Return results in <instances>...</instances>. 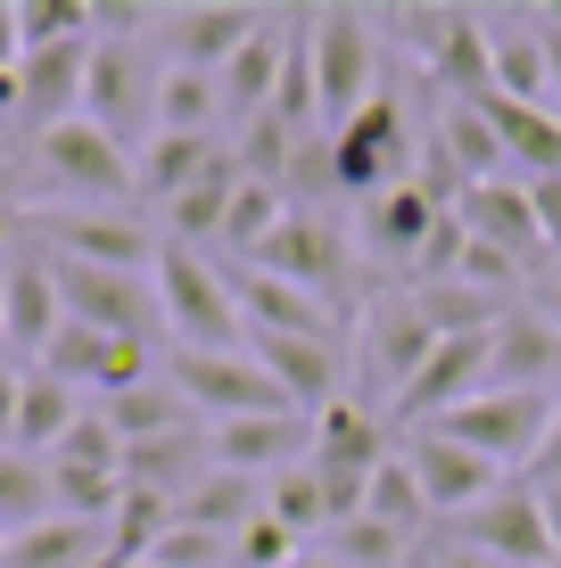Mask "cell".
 Here are the masks:
<instances>
[{"instance_id": "30", "label": "cell", "mask_w": 561, "mask_h": 568, "mask_svg": "<svg viewBox=\"0 0 561 568\" xmlns=\"http://www.w3.org/2000/svg\"><path fill=\"white\" fill-rule=\"evenodd\" d=\"M231 141H216V132H158L132 165H141V199H158V206H173L190 182H199L207 165H216Z\"/></svg>"}, {"instance_id": "52", "label": "cell", "mask_w": 561, "mask_h": 568, "mask_svg": "<svg viewBox=\"0 0 561 568\" xmlns=\"http://www.w3.org/2000/svg\"><path fill=\"white\" fill-rule=\"evenodd\" d=\"M537 313H545V322L561 329V272H545V281H537V297H529Z\"/></svg>"}, {"instance_id": "7", "label": "cell", "mask_w": 561, "mask_h": 568, "mask_svg": "<svg viewBox=\"0 0 561 568\" xmlns=\"http://www.w3.org/2000/svg\"><path fill=\"white\" fill-rule=\"evenodd\" d=\"M430 346H438V329L421 322L413 288H389V297H372V305H363V338H355V396L372 404L380 420H389V404L413 387V371L430 363Z\"/></svg>"}, {"instance_id": "15", "label": "cell", "mask_w": 561, "mask_h": 568, "mask_svg": "<svg viewBox=\"0 0 561 568\" xmlns=\"http://www.w3.org/2000/svg\"><path fill=\"white\" fill-rule=\"evenodd\" d=\"M454 544H471V552H488L504 568H561L537 486H504V495H488L471 519H454Z\"/></svg>"}, {"instance_id": "24", "label": "cell", "mask_w": 561, "mask_h": 568, "mask_svg": "<svg viewBox=\"0 0 561 568\" xmlns=\"http://www.w3.org/2000/svg\"><path fill=\"white\" fill-rule=\"evenodd\" d=\"M430 83L447 91V100H462V108L495 100V58H488V17L479 9H454L447 42H438V58H430Z\"/></svg>"}, {"instance_id": "44", "label": "cell", "mask_w": 561, "mask_h": 568, "mask_svg": "<svg viewBox=\"0 0 561 568\" xmlns=\"http://www.w3.org/2000/svg\"><path fill=\"white\" fill-rule=\"evenodd\" d=\"M298 552H305V544L289 536L281 519H248L240 536H231V568H289Z\"/></svg>"}, {"instance_id": "27", "label": "cell", "mask_w": 561, "mask_h": 568, "mask_svg": "<svg viewBox=\"0 0 561 568\" xmlns=\"http://www.w3.org/2000/svg\"><path fill=\"white\" fill-rule=\"evenodd\" d=\"M240 182H248V173H240V156L223 149L216 165H207L199 182H190L182 199L166 206V240H182V247H216V231H223L231 199H240Z\"/></svg>"}, {"instance_id": "45", "label": "cell", "mask_w": 561, "mask_h": 568, "mask_svg": "<svg viewBox=\"0 0 561 568\" xmlns=\"http://www.w3.org/2000/svg\"><path fill=\"white\" fill-rule=\"evenodd\" d=\"M389 26L404 33V50H413L421 74H430V58H438V42H447V26H454V9H389Z\"/></svg>"}, {"instance_id": "47", "label": "cell", "mask_w": 561, "mask_h": 568, "mask_svg": "<svg viewBox=\"0 0 561 568\" xmlns=\"http://www.w3.org/2000/svg\"><path fill=\"white\" fill-rule=\"evenodd\" d=\"M17 387H26V371H17L9 355H0V454L17 445Z\"/></svg>"}, {"instance_id": "48", "label": "cell", "mask_w": 561, "mask_h": 568, "mask_svg": "<svg viewBox=\"0 0 561 568\" xmlns=\"http://www.w3.org/2000/svg\"><path fill=\"white\" fill-rule=\"evenodd\" d=\"M561 478V404H553V428H545V445H537V462H529V486H553Z\"/></svg>"}, {"instance_id": "32", "label": "cell", "mask_w": 561, "mask_h": 568, "mask_svg": "<svg viewBox=\"0 0 561 568\" xmlns=\"http://www.w3.org/2000/svg\"><path fill=\"white\" fill-rule=\"evenodd\" d=\"M100 413H108V428H116L124 445L173 437V428H199V413H190V404L173 396L166 379H149V387H124V396H100Z\"/></svg>"}, {"instance_id": "51", "label": "cell", "mask_w": 561, "mask_h": 568, "mask_svg": "<svg viewBox=\"0 0 561 568\" xmlns=\"http://www.w3.org/2000/svg\"><path fill=\"white\" fill-rule=\"evenodd\" d=\"M430 568H504V560H488V552H471V544H447V552H430Z\"/></svg>"}, {"instance_id": "10", "label": "cell", "mask_w": 561, "mask_h": 568, "mask_svg": "<svg viewBox=\"0 0 561 568\" xmlns=\"http://www.w3.org/2000/svg\"><path fill=\"white\" fill-rule=\"evenodd\" d=\"M421 428H438V437L471 445L479 462L512 469V462H537V445H545V428H553V396L545 387H488V396L454 404V413H438Z\"/></svg>"}, {"instance_id": "3", "label": "cell", "mask_w": 561, "mask_h": 568, "mask_svg": "<svg viewBox=\"0 0 561 568\" xmlns=\"http://www.w3.org/2000/svg\"><path fill=\"white\" fill-rule=\"evenodd\" d=\"M413 165V115H404L397 91H372L347 124L331 132V199H380V190L404 182Z\"/></svg>"}, {"instance_id": "12", "label": "cell", "mask_w": 561, "mask_h": 568, "mask_svg": "<svg viewBox=\"0 0 561 568\" xmlns=\"http://www.w3.org/2000/svg\"><path fill=\"white\" fill-rule=\"evenodd\" d=\"M257 272H273V281H289V288H305V297H322L339 313V288H347V231L331 223V214H305V206H289L281 214V231L248 256Z\"/></svg>"}, {"instance_id": "2", "label": "cell", "mask_w": 561, "mask_h": 568, "mask_svg": "<svg viewBox=\"0 0 561 568\" xmlns=\"http://www.w3.org/2000/svg\"><path fill=\"white\" fill-rule=\"evenodd\" d=\"M305 58H314L322 124H347L380 91V17L372 9H305Z\"/></svg>"}, {"instance_id": "16", "label": "cell", "mask_w": 561, "mask_h": 568, "mask_svg": "<svg viewBox=\"0 0 561 568\" xmlns=\"http://www.w3.org/2000/svg\"><path fill=\"white\" fill-rule=\"evenodd\" d=\"M257 26H264V9H240V0H190V9L158 17V42H166V67L223 74L231 58L257 42Z\"/></svg>"}, {"instance_id": "23", "label": "cell", "mask_w": 561, "mask_h": 568, "mask_svg": "<svg viewBox=\"0 0 561 568\" xmlns=\"http://www.w3.org/2000/svg\"><path fill=\"white\" fill-rule=\"evenodd\" d=\"M561 371V329L545 322L537 305H512L495 322V363H488V387H545Z\"/></svg>"}, {"instance_id": "14", "label": "cell", "mask_w": 561, "mask_h": 568, "mask_svg": "<svg viewBox=\"0 0 561 568\" xmlns=\"http://www.w3.org/2000/svg\"><path fill=\"white\" fill-rule=\"evenodd\" d=\"M67 329V305H58V281H50V256L42 247H17L9 264H0V346L17 355V371L42 363V346Z\"/></svg>"}, {"instance_id": "56", "label": "cell", "mask_w": 561, "mask_h": 568, "mask_svg": "<svg viewBox=\"0 0 561 568\" xmlns=\"http://www.w3.org/2000/svg\"><path fill=\"white\" fill-rule=\"evenodd\" d=\"M132 568H158V560H132Z\"/></svg>"}, {"instance_id": "4", "label": "cell", "mask_w": 561, "mask_h": 568, "mask_svg": "<svg viewBox=\"0 0 561 568\" xmlns=\"http://www.w3.org/2000/svg\"><path fill=\"white\" fill-rule=\"evenodd\" d=\"M50 281H58V305H67V322H91V329H108V338H141V346L166 338L158 272H116V264L50 256Z\"/></svg>"}, {"instance_id": "6", "label": "cell", "mask_w": 561, "mask_h": 568, "mask_svg": "<svg viewBox=\"0 0 561 568\" xmlns=\"http://www.w3.org/2000/svg\"><path fill=\"white\" fill-rule=\"evenodd\" d=\"M158 50L149 42H91V74H83V115L108 132L116 149L141 156L158 141Z\"/></svg>"}, {"instance_id": "28", "label": "cell", "mask_w": 561, "mask_h": 568, "mask_svg": "<svg viewBox=\"0 0 561 568\" xmlns=\"http://www.w3.org/2000/svg\"><path fill=\"white\" fill-rule=\"evenodd\" d=\"M314 462L380 469V462H389V420H380L363 396H339L331 413H314Z\"/></svg>"}, {"instance_id": "34", "label": "cell", "mask_w": 561, "mask_h": 568, "mask_svg": "<svg viewBox=\"0 0 561 568\" xmlns=\"http://www.w3.org/2000/svg\"><path fill=\"white\" fill-rule=\"evenodd\" d=\"M58 519L50 503V462L33 454H0V536H26V527Z\"/></svg>"}, {"instance_id": "43", "label": "cell", "mask_w": 561, "mask_h": 568, "mask_svg": "<svg viewBox=\"0 0 561 568\" xmlns=\"http://www.w3.org/2000/svg\"><path fill=\"white\" fill-rule=\"evenodd\" d=\"M149 560H158V568H231V536H207V527H182V519H173Z\"/></svg>"}, {"instance_id": "29", "label": "cell", "mask_w": 561, "mask_h": 568, "mask_svg": "<svg viewBox=\"0 0 561 568\" xmlns=\"http://www.w3.org/2000/svg\"><path fill=\"white\" fill-rule=\"evenodd\" d=\"M182 527H207V536H240L248 519H264V478H240V469H207L182 503H173Z\"/></svg>"}, {"instance_id": "38", "label": "cell", "mask_w": 561, "mask_h": 568, "mask_svg": "<svg viewBox=\"0 0 561 568\" xmlns=\"http://www.w3.org/2000/svg\"><path fill=\"white\" fill-rule=\"evenodd\" d=\"M363 519L397 527V536H421V519H430V503H421V478L404 469V454H389L372 469V495H363Z\"/></svg>"}, {"instance_id": "39", "label": "cell", "mask_w": 561, "mask_h": 568, "mask_svg": "<svg viewBox=\"0 0 561 568\" xmlns=\"http://www.w3.org/2000/svg\"><path fill=\"white\" fill-rule=\"evenodd\" d=\"M50 503H58V519H91V527H108V519H116V503H124V478H100V469H67V462H50Z\"/></svg>"}, {"instance_id": "31", "label": "cell", "mask_w": 561, "mask_h": 568, "mask_svg": "<svg viewBox=\"0 0 561 568\" xmlns=\"http://www.w3.org/2000/svg\"><path fill=\"white\" fill-rule=\"evenodd\" d=\"M100 552H108V527H91V519H42V527H26V536L0 544V568H91Z\"/></svg>"}, {"instance_id": "46", "label": "cell", "mask_w": 561, "mask_h": 568, "mask_svg": "<svg viewBox=\"0 0 561 568\" xmlns=\"http://www.w3.org/2000/svg\"><path fill=\"white\" fill-rule=\"evenodd\" d=\"M529 206H537V231H545V256L561 264V173L553 182H529Z\"/></svg>"}, {"instance_id": "58", "label": "cell", "mask_w": 561, "mask_h": 568, "mask_svg": "<svg viewBox=\"0 0 561 568\" xmlns=\"http://www.w3.org/2000/svg\"><path fill=\"white\" fill-rule=\"evenodd\" d=\"M0 264H9V256H0Z\"/></svg>"}, {"instance_id": "37", "label": "cell", "mask_w": 561, "mask_h": 568, "mask_svg": "<svg viewBox=\"0 0 561 568\" xmlns=\"http://www.w3.org/2000/svg\"><path fill=\"white\" fill-rule=\"evenodd\" d=\"M264 519H281L289 536H331V511H322V478H314V462H298V469H281V478H264Z\"/></svg>"}, {"instance_id": "41", "label": "cell", "mask_w": 561, "mask_h": 568, "mask_svg": "<svg viewBox=\"0 0 561 568\" xmlns=\"http://www.w3.org/2000/svg\"><path fill=\"white\" fill-rule=\"evenodd\" d=\"M322 552H331L339 568H404L413 536H397V527H380V519H347V527H331Z\"/></svg>"}, {"instance_id": "17", "label": "cell", "mask_w": 561, "mask_h": 568, "mask_svg": "<svg viewBox=\"0 0 561 568\" xmlns=\"http://www.w3.org/2000/svg\"><path fill=\"white\" fill-rule=\"evenodd\" d=\"M248 355H257V371L264 379L281 387L289 396V413H331V404L347 396V346L339 338H257V329H248Z\"/></svg>"}, {"instance_id": "54", "label": "cell", "mask_w": 561, "mask_h": 568, "mask_svg": "<svg viewBox=\"0 0 561 568\" xmlns=\"http://www.w3.org/2000/svg\"><path fill=\"white\" fill-rule=\"evenodd\" d=\"M289 568H339L331 552H298V560H289Z\"/></svg>"}, {"instance_id": "5", "label": "cell", "mask_w": 561, "mask_h": 568, "mask_svg": "<svg viewBox=\"0 0 561 568\" xmlns=\"http://www.w3.org/2000/svg\"><path fill=\"white\" fill-rule=\"evenodd\" d=\"M33 165H42V182L67 206H124V199H141V165H132V149H116L91 115L50 124L42 141H33Z\"/></svg>"}, {"instance_id": "55", "label": "cell", "mask_w": 561, "mask_h": 568, "mask_svg": "<svg viewBox=\"0 0 561 568\" xmlns=\"http://www.w3.org/2000/svg\"><path fill=\"white\" fill-rule=\"evenodd\" d=\"M9 156H17V149H9V132H0V165H9Z\"/></svg>"}, {"instance_id": "40", "label": "cell", "mask_w": 561, "mask_h": 568, "mask_svg": "<svg viewBox=\"0 0 561 568\" xmlns=\"http://www.w3.org/2000/svg\"><path fill=\"white\" fill-rule=\"evenodd\" d=\"M17 17H26V50H67V42H91V0H17ZM26 67V58H17Z\"/></svg>"}, {"instance_id": "50", "label": "cell", "mask_w": 561, "mask_h": 568, "mask_svg": "<svg viewBox=\"0 0 561 568\" xmlns=\"http://www.w3.org/2000/svg\"><path fill=\"white\" fill-rule=\"evenodd\" d=\"M26 58V17H17V0H0V74Z\"/></svg>"}, {"instance_id": "57", "label": "cell", "mask_w": 561, "mask_h": 568, "mask_svg": "<svg viewBox=\"0 0 561 568\" xmlns=\"http://www.w3.org/2000/svg\"><path fill=\"white\" fill-rule=\"evenodd\" d=\"M0 544H9V536H0Z\"/></svg>"}, {"instance_id": "1", "label": "cell", "mask_w": 561, "mask_h": 568, "mask_svg": "<svg viewBox=\"0 0 561 568\" xmlns=\"http://www.w3.org/2000/svg\"><path fill=\"white\" fill-rule=\"evenodd\" d=\"M158 297H166L173 346H199V355H231V346H248V322H240V297H231V264L223 256L166 240L158 247Z\"/></svg>"}, {"instance_id": "25", "label": "cell", "mask_w": 561, "mask_h": 568, "mask_svg": "<svg viewBox=\"0 0 561 568\" xmlns=\"http://www.w3.org/2000/svg\"><path fill=\"white\" fill-rule=\"evenodd\" d=\"M488 58H495V100L545 108V26L537 17H488Z\"/></svg>"}, {"instance_id": "19", "label": "cell", "mask_w": 561, "mask_h": 568, "mask_svg": "<svg viewBox=\"0 0 561 568\" xmlns=\"http://www.w3.org/2000/svg\"><path fill=\"white\" fill-rule=\"evenodd\" d=\"M207 454H216V469H240V478H281V469L314 462V420L305 413L223 420V428H207Z\"/></svg>"}, {"instance_id": "36", "label": "cell", "mask_w": 561, "mask_h": 568, "mask_svg": "<svg viewBox=\"0 0 561 568\" xmlns=\"http://www.w3.org/2000/svg\"><path fill=\"white\" fill-rule=\"evenodd\" d=\"M281 214H289V199H281V190L273 182H240V199H231V214H223V231H216V247H223V256H257V247L264 240H273V231H281Z\"/></svg>"}, {"instance_id": "21", "label": "cell", "mask_w": 561, "mask_h": 568, "mask_svg": "<svg viewBox=\"0 0 561 568\" xmlns=\"http://www.w3.org/2000/svg\"><path fill=\"white\" fill-rule=\"evenodd\" d=\"M462 231L471 240H488V247H504L512 264H529V272H545V231H537V206H529V182H471L462 190Z\"/></svg>"}, {"instance_id": "18", "label": "cell", "mask_w": 561, "mask_h": 568, "mask_svg": "<svg viewBox=\"0 0 561 568\" xmlns=\"http://www.w3.org/2000/svg\"><path fill=\"white\" fill-rule=\"evenodd\" d=\"M438 231V206L421 199V182L404 173L397 190H380V199H363L355 206V256H372V264H389L413 281V264H421V240Z\"/></svg>"}, {"instance_id": "9", "label": "cell", "mask_w": 561, "mask_h": 568, "mask_svg": "<svg viewBox=\"0 0 561 568\" xmlns=\"http://www.w3.org/2000/svg\"><path fill=\"white\" fill-rule=\"evenodd\" d=\"M166 387L190 404V413H199V428L289 413V396L257 371V355H248V346H231V355H199V346H173V355H166Z\"/></svg>"}, {"instance_id": "20", "label": "cell", "mask_w": 561, "mask_h": 568, "mask_svg": "<svg viewBox=\"0 0 561 568\" xmlns=\"http://www.w3.org/2000/svg\"><path fill=\"white\" fill-rule=\"evenodd\" d=\"M83 74H91V42L26 50V67H17V132H26V141H42L50 124L83 115Z\"/></svg>"}, {"instance_id": "33", "label": "cell", "mask_w": 561, "mask_h": 568, "mask_svg": "<svg viewBox=\"0 0 561 568\" xmlns=\"http://www.w3.org/2000/svg\"><path fill=\"white\" fill-rule=\"evenodd\" d=\"M430 141L454 156V173H462V182H495V165H504V141H495L488 108H462V100H447V115L430 124Z\"/></svg>"}, {"instance_id": "13", "label": "cell", "mask_w": 561, "mask_h": 568, "mask_svg": "<svg viewBox=\"0 0 561 568\" xmlns=\"http://www.w3.org/2000/svg\"><path fill=\"white\" fill-rule=\"evenodd\" d=\"M404 469L421 478V503H430V519H471L488 495H504V469L479 462L471 445L438 437V428H404Z\"/></svg>"}, {"instance_id": "22", "label": "cell", "mask_w": 561, "mask_h": 568, "mask_svg": "<svg viewBox=\"0 0 561 568\" xmlns=\"http://www.w3.org/2000/svg\"><path fill=\"white\" fill-rule=\"evenodd\" d=\"M289 33H298V17H264V26H257V42H248V50L216 74V91H223V124H231V132H240V124H257V115H273L281 67H289Z\"/></svg>"}, {"instance_id": "35", "label": "cell", "mask_w": 561, "mask_h": 568, "mask_svg": "<svg viewBox=\"0 0 561 568\" xmlns=\"http://www.w3.org/2000/svg\"><path fill=\"white\" fill-rule=\"evenodd\" d=\"M216 124H223V91H216V74L166 67V74H158V132H216Z\"/></svg>"}, {"instance_id": "42", "label": "cell", "mask_w": 561, "mask_h": 568, "mask_svg": "<svg viewBox=\"0 0 561 568\" xmlns=\"http://www.w3.org/2000/svg\"><path fill=\"white\" fill-rule=\"evenodd\" d=\"M50 462H67V469H100V478H124V437L108 428L100 404H83V420L67 428V445H58Z\"/></svg>"}, {"instance_id": "53", "label": "cell", "mask_w": 561, "mask_h": 568, "mask_svg": "<svg viewBox=\"0 0 561 568\" xmlns=\"http://www.w3.org/2000/svg\"><path fill=\"white\" fill-rule=\"evenodd\" d=\"M537 503H545V527H553V552H561V478L537 486Z\"/></svg>"}, {"instance_id": "26", "label": "cell", "mask_w": 561, "mask_h": 568, "mask_svg": "<svg viewBox=\"0 0 561 568\" xmlns=\"http://www.w3.org/2000/svg\"><path fill=\"white\" fill-rule=\"evenodd\" d=\"M83 404H91V396H74L67 379H50V371H26V387H17V445H9V454L50 462L58 445H67V428L83 420Z\"/></svg>"}, {"instance_id": "11", "label": "cell", "mask_w": 561, "mask_h": 568, "mask_svg": "<svg viewBox=\"0 0 561 568\" xmlns=\"http://www.w3.org/2000/svg\"><path fill=\"white\" fill-rule=\"evenodd\" d=\"M33 371H50V379H67L74 396H124V387H149L158 379V346H141V338H108V329H91V322H67L58 338L42 346V363Z\"/></svg>"}, {"instance_id": "49", "label": "cell", "mask_w": 561, "mask_h": 568, "mask_svg": "<svg viewBox=\"0 0 561 568\" xmlns=\"http://www.w3.org/2000/svg\"><path fill=\"white\" fill-rule=\"evenodd\" d=\"M537 26H545V108L561 115V26H553L545 9H537Z\"/></svg>"}, {"instance_id": "8", "label": "cell", "mask_w": 561, "mask_h": 568, "mask_svg": "<svg viewBox=\"0 0 561 568\" xmlns=\"http://www.w3.org/2000/svg\"><path fill=\"white\" fill-rule=\"evenodd\" d=\"M26 240L42 256H74V264H116V272H149L158 264V231L124 206H26Z\"/></svg>"}]
</instances>
